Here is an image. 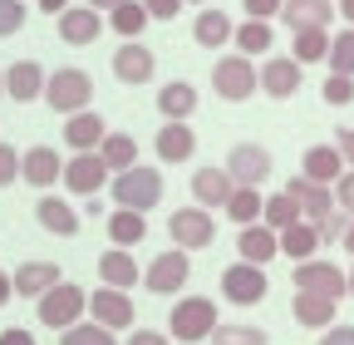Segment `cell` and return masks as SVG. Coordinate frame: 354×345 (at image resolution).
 Returning <instances> with one entry per match:
<instances>
[{
	"mask_svg": "<svg viewBox=\"0 0 354 345\" xmlns=\"http://www.w3.org/2000/svg\"><path fill=\"white\" fill-rule=\"evenodd\" d=\"M109 237H113L123 251H128L133 242H143V237H148V222H143V212H123V207H118L113 218H109Z\"/></svg>",
	"mask_w": 354,
	"mask_h": 345,
	"instance_id": "obj_36",
	"label": "cell"
},
{
	"mask_svg": "<svg viewBox=\"0 0 354 345\" xmlns=\"http://www.w3.org/2000/svg\"><path fill=\"white\" fill-rule=\"evenodd\" d=\"M35 222L50 232V237H74V232H79V212H74L64 197H39V202H35Z\"/></svg>",
	"mask_w": 354,
	"mask_h": 345,
	"instance_id": "obj_20",
	"label": "cell"
},
{
	"mask_svg": "<svg viewBox=\"0 0 354 345\" xmlns=\"http://www.w3.org/2000/svg\"><path fill=\"white\" fill-rule=\"evenodd\" d=\"M0 345H35V335L15 326V330H6V335H0Z\"/></svg>",
	"mask_w": 354,
	"mask_h": 345,
	"instance_id": "obj_52",
	"label": "cell"
},
{
	"mask_svg": "<svg viewBox=\"0 0 354 345\" xmlns=\"http://www.w3.org/2000/svg\"><path fill=\"white\" fill-rule=\"evenodd\" d=\"M290 222H300V207H295L286 193H276V197H266V202H261V227L281 232V227H290Z\"/></svg>",
	"mask_w": 354,
	"mask_h": 345,
	"instance_id": "obj_37",
	"label": "cell"
},
{
	"mask_svg": "<svg viewBox=\"0 0 354 345\" xmlns=\"http://www.w3.org/2000/svg\"><path fill=\"white\" fill-rule=\"evenodd\" d=\"M266 291H271V281H266V267L236 262V267L221 272V296H227L232 306H256V301H266Z\"/></svg>",
	"mask_w": 354,
	"mask_h": 345,
	"instance_id": "obj_6",
	"label": "cell"
},
{
	"mask_svg": "<svg viewBox=\"0 0 354 345\" xmlns=\"http://www.w3.org/2000/svg\"><path fill=\"white\" fill-rule=\"evenodd\" d=\"M320 94H325V104H335V109H344V104L354 99V79H344V74H330Z\"/></svg>",
	"mask_w": 354,
	"mask_h": 345,
	"instance_id": "obj_43",
	"label": "cell"
},
{
	"mask_svg": "<svg viewBox=\"0 0 354 345\" xmlns=\"http://www.w3.org/2000/svg\"><path fill=\"white\" fill-rule=\"evenodd\" d=\"M143 10H148V20H172L183 10V0H143Z\"/></svg>",
	"mask_w": 354,
	"mask_h": 345,
	"instance_id": "obj_46",
	"label": "cell"
},
{
	"mask_svg": "<svg viewBox=\"0 0 354 345\" xmlns=\"http://www.w3.org/2000/svg\"><path fill=\"white\" fill-rule=\"evenodd\" d=\"M128 345H167V335H162V330H133Z\"/></svg>",
	"mask_w": 354,
	"mask_h": 345,
	"instance_id": "obj_51",
	"label": "cell"
},
{
	"mask_svg": "<svg viewBox=\"0 0 354 345\" xmlns=\"http://www.w3.org/2000/svg\"><path fill=\"white\" fill-rule=\"evenodd\" d=\"M236 251H241V262H251V267H266L271 256H281V247H276V232H271V227H261V222L241 227V237H236Z\"/></svg>",
	"mask_w": 354,
	"mask_h": 345,
	"instance_id": "obj_24",
	"label": "cell"
},
{
	"mask_svg": "<svg viewBox=\"0 0 354 345\" xmlns=\"http://www.w3.org/2000/svg\"><path fill=\"white\" fill-rule=\"evenodd\" d=\"M64 143L74 148V153H94L99 143H104V118L99 114H69V123H64Z\"/></svg>",
	"mask_w": 354,
	"mask_h": 345,
	"instance_id": "obj_25",
	"label": "cell"
},
{
	"mask_svg": "<svg viewBox=\"0 0 354 345\" xmlns=\"http://www.w3.org/2000/svg\"><path fill=\"white\" fill-rule=\"evenodd\" d=\"M241 6H246L251 20H271V15H281V0H241Z\"/></svg>",
	"mask_w": 354,
	"mask_h": 345,
	"instance_id": "obj_47",
	"label": "cell"
},
{
	"mask_svg": "<svg viewBox=\"0 0 354 345\" xmlns=\"http://www.w3.org/2000/svg\"><path fill=\"white\" fill-rule=\"evenodd\" d=\"M39 10H50V15H55V20H59V15H64V10H69V0H39Z\"/></svg>",
	"mask_w": 354,
	"mask_h": 345,
	"instance_id": "obj_53",
	"label": "cell"
},
{
	"mask_svg": "<svg viewBox=\"0 0 354 345\" xmlns=\"http://www.w3.org/2000/svg\"><path fill=\"white\" fill-rule=\"evenodd\" d=\"M339 242H344V247H349V251H354V222H349V232H344V237H339Z\"/></svg>",
	"mask_w": 354,
	"mask_h": 345,
	"instance_id": "obj_57",
	"label": "cell"
},
{
	"mask_svg": "<svg viewBox=\"0 0 354 345\" xmlns=\"http://www.w3.org/2000/svg\"><path fill=\"white\" fill-rule=\"evenodd\" d=\"M256 89H266L271 99H290L300 89V64L295 60H266V69L256 74Z\"/></svg>",
	"mask_w": 354,
	"mask_h": 345,
	"instance_id": "obj_19",
	"label": "cell"
},
{
	"mask_svg": "<svg viewBox=\"0 0 354 345\" xmlns=\"http://www.w3.org/2000/svg\"><path fill=\"white\" fill-rule=\"evenodd\" d=\"M20 6H25V0H20Z\"/></svg>",
	"mask_w": 354,
	"mask_h": 345,
	"instance_id": "obj_61",
	"label": "cell"
},
{
	"mask_svg": "<svg viewBox=\"0 0 354 345\" xmlns=\"http://www.w3.org/2000/svg\"><path fill=\"white\" fill-rule=\"evenodd\" d=\"M84 311L94 316V326H104V330H128L133 326V301H128V291H113V286H99L94 296H88Z\"/></svg>",
	"mask_w": 354,
	"mask_h": 345,
	"instance_id": "obj_10",
	"label": "cell"
},
{
	"mask_svg": "<svg viewBox=\"0 0 354 345\" xmlns=\"http://www.w3.org/2000/svg\"><path fill=\"white\" fill-rule=\"evenodd\" d=\"M104 158L99 153H74V163H64V172H59V178H64V188L69 193H79V197H88V193H99L104 188Z\"/></svg>",
	"mask_w": 354,
	"mask_h": 345,
	"instance_id": "obj_12",
	"label": "cell"
},
{
	"mask_svg": "<svg viewBox=\"0 0 354 345\" xmlns=\"http://www.w3.org/2000/svg\"><path fill=\"white\" fill-rule=\"evenodd\" d=\"M104 153V168H113V172H128L133 163H138V143H133L128 134H104V143H99Z\"/></svg>",
	"mask_w": 354,
	"mask_h": 345,
	"instance_id": "obj_34",
	"label": "cell"
},
{
	"mask_svg": "<svg viewBox=\"0 0 354 345\" xmlns=\"http://www.w3.org/2000/svg\"><path fill=\"white\" fill-rule=\"evenodd\" d=\"M172 335L183 340V345H197V340H207L221 321H216V301H207V296H183L172 306Z\"/></svg>",
	"mask_w": 354,
	"mask_h": 345,
	"instance_id": "obj_3",
	"label": "cell"
},
{
	"mask_svg": "<svg viewBox=\"0 0 354 345\" xmlns=\"http://www.w3.org/2000/svg\"><path fill=\"white\" fill-rule=\"evenodd\" d=\"M59 172H64V158L55 153V148H30L25 158H20V178L30 183V188H50V183H59Z\"/></svg>",
	"mask_w": 354,
	"mask_h": 345,
	"instance_id": "obj_16",
	"label": "cell"
},
{
	"mask_svg": "<svg viewBox=\"0 0 354 345\" xmlns=\"http://www.w3.org/2000/svg\"><path fill=\"white\" fill-rule=\"evenodd\" d=\"M339 153H335V143H315L305 153V163H300V178H310V183H320V188H330V183H339Z\"/></svg>",
	"mask_w": 354,
	"mask_h": 345,
	"instance_id": "obj_27",
	"label": "cell"
},
{
	"mask_svg": "<svg viewBox=\"0 0 354 345\" xmlns=\"http://www.w3.org/2000/svg\"><path fill=\"white\" fill-rule=\"evenodd\" d=\"M158 109H162V118H167V123H187V118H192V109H197V89L177 79V84H167V89L158 94Z\"/></svg>",
	"mask_w": 354,
	"mask_h": 345,
	"instance_id": "obj_29",
	"label": "cell"
},
{
	"mask_svg": "<svg viewBox=\"0 0 354 345\" xmlns=\"http://www.w3.org/2000/svg\"><path fill=\"white\" fill-rule=\"evenodd\" d=\"M167 232H172L177 251H202V247H212L216 222H212V212H202V207H183V212L167 218Z\"/></svg>",
	"mask_w": 354,
	"mask_h": 345,
	"instance_id": "obj_7",
	"label": "cell"
},
{
	"mask_svg": "<svg viewBox=\"0 0 354 345\" xmlns=\"http://www.w3.org/2000/svg\"><path fill=\"white\" fill-rule=\"evenodd\" d=\"M290 311H295V321H300L305 330H325V326L335 321V301H325V296H305V291H295V301H290Z\"/></svg>",
	"mask_w": 354,
	"mask_h": 345,
	"instance_id": "obj_30",
	"label": "cell"
},
{
	"mask_svg": "<svg viewBox=\"0 0 354 345\" xmlns=\"http://www.w3.org/2000/svg\"><path fill=\"white\" fill-rule=\"evenodd\" d=\"M153 69H158V60H153L148 45H118V55H113V74H118L123 84H148Z\"/></svg>",
	"mask_w": 354,
	"mask_h": 345,
	"instance_id": "obj_21",
	"label": "cell"
},
{
	"mask_svg": "<svg viewBox=\"0 0 354 345\" xmlns=\"http://www.w3.org/2000/svg\"><path fill=\"white\" fill-rule=\"evenodd\" d=\"M232 193H236V183L227 178V168H197L192 172V197L202 202V212L207 207H227Z\"/></svg>",
	"mask_w": 354,
	"mask_h": 345,
	"instance_id": "obj_17",
	"label": "cell"
},
{
	"mask_svg": "<svg viewBox=\"0 0 354 345\" xmlns=\"http://www.w3.org/2000/svg\"><path fill=\"white\" fill-rule=\"evenodd\" d=\"M344 291H349V296H354V272H349V276H344Z\"/></svg>",
	"mask_w": 354,
	"mask_h": 345,
	"instance_id": "obj_58",
	"label": "cell"
},
{
	"mask_svg": "<svg viewBox=\"0 0 354 345\" xmlns=\"http://www.w3.org/2000/svg\"><path fill=\"white\" fill-rule=\"evenodd\" d=\"M330 69L335 74H344V79H354V30H339V39H330Z\"/></svg>",
	"mask_w": 354,
	"mask_h": 345,
	"instance_id": "obj_40",
	"label": "cell"
},
{
	"mask_svg": "<svg viewBox=\"0 0 354 345\" xmlns=\"http://www.w3.org/2000/svg\"><path fill=\"white\" fill-rule=\"evenodd\" d=\"M349 222H354V218H349V212H339V207H330V212H325V218L315 222V237H320V247H325V242H339V237L349 232Z\"/></svg>",
	"mask_w": 354,
	"mask_h": 345,
	"instance_id": "obj_42",
	"label": "cell"
},
{
	"mask_svg": "<svg viewBox=\"0 0 354 345\" xmlns=\"http://www.w3.org/2000/svg\"><path fill=\"white\" fill-rule=\"evenodd\" d=\"M99 30H104V15L88 10V6H69L59 15V39H64V45H94Z\"/></svg>",
	"mask_w": 354,
	"mask_h": 345,
	"instance_id": "obj_14",
	"label": "cell"
},
{
	"mask_svg": "<svg viewBox=\"0 0 354 345\" xmlns=\"http://www.w3.org/2000/svg\"><path fill=\"white\" fill-rule=\"evenodd\" d=\"M207 340L212 345H271V335L256 330V326H216Z\"/></svg>",
	"mask_w": 354,
	"mask_h": 345,
	"instance_id": "obj_39",
	"label": "cell"
},
{
	"mask_svg": "<svg viewBox=\"0 0 354 345\" xmlns=\"http://www.w3.org/2000/svg\"><path fill=\"white\" fill-rule=\"evenodd\" d=\"M339 15H344V20H354V0H339Z\"/></svg>",
	"mask_w": 354,
	"mask_h": 345,
	"instance_id": "obj_55",
	"label": "cell"
},
{
	"mask_svg": "<svg viewBox=\"0 0 354 345\" xmlns=\"http://www.w3.org/2000/svg\"><path fill=\"white\" fill-rule=\"evenodd\" d=\"M276 247L281 256H290V262H315V251H320V237H315V222H290L276 232Z\"/></svg>",
	"mask_w": 354,
	"mask_h": 345,
	"instance_id": "obj_23",
	"label": "cell"
},
{
	"mask_svg": "<svg viewBox=\"0 0 354 345\" xmlns=\"http://www.w3.org/2000/svg\"><path fill=\"white\" fill-rule=\"evenodd\" d=\"M212 89L227 99V104H246V99L256 94V64L241 60V55L216 60V69H212Z\"/></svg>",
	"mask_w": 354,
	"mask_h": 345,
	"instance_id": "obj_5",
	"label": "cell"
},
{
	"mask_svg": "<svg viewBox=\"0 0 354 345\" xmlns=\"http://www.w3.org/2000/svg\"><path fill=\"white\" fill-rule=\"evenodd\" d=\"M261 188H236L232 197H227V207H221V212H227V218L236 222V227H251V222H261Z\"/></svg>",
	"mask_w": 354,
	"mask_h": 345,
	"instance_id": "obj_32",
	"label": "cell"
},
{
	"mask_svg": "<svg viewBox=\"0 0 354 345\" xmlns=\"http://www.w3.org/2000/svg\"><path fill=\"white\" fill-rule=\"evenodd\" d=\"M15 178H20V153L10 143H0V188H10Z\"/></svg>",
	"mask_w": 354,
	"mask_h": 345,
	"instance_id": "obj_45",
	"label": "cell"
},
{
	"mask_svg": "<svg viewBox=\"0 0 354 345\" xmlns=\"http://www.w3.org/2000/svg\"><path fill=\"white\" fill-rule=\"evenodd\" d=\"M197 153V134L187 123H162L158 128V158L162 163H187Z\"/></svg>",
	"mask_w": 354,
	"mask_h": 345,
	"instance_id": "obj_26",
	"label": "cell"
},
{
	"mask_svg": "<svg viewBox=\"0 0 354 345\" xmlns=\"http://www.w3.org/2000/svg\"><path fill=\"white\" fill-rule=\"evenodd\" d=\"M320 345H354V326H330L320 335Z\"/></svg>",
	"mask_w": 354,
	"mask_h": 345,
	"instance_id": "obj_49",
	"label": "cell"
},
{
	"mask_svg": "<svg viewBox=\"0 0 354 345\" xmlns=\"http://www.w3.org/2000/svg\"><path fill=\"white\" fill-rule=\"evenodd\" d=\"M6 94H10L15 104H35V99L44 94V69H39L35 60L10 64V69H6Z\"/></svg>",
	"mask_w": 354,
	"mask_h": 345,
	"instance_id": "obj_22",
	"label": "cell"
},
{
	"mask_svg": "<svg viewBox=\"0 0 354 345\" xmlns=\"http://www.w3.org/2000/svg\"><path fill=\"white\" fill-rule=\"evenodd\" d=\"M94 6H104V10H113V6H123V0H88V10H94Z\"/></svg>",
	"mask_w": 354,
	"mask_h": 345,
	"instance_id": "obj_56",
	"label": "cell"
},
{
	"mask_svg": "<svg viewBox=\"0 0 354 345\" xmlns=\"http://www.w3.org/2000/svg\"><path fill=\"white\" fill-rule=\"evenodd\" d=\"M232 39L241 45V60H251V55H266V50L276 45V35H271V25H266V20H246L241 30H232Z\"/></svg>",
	"mask_w": 354,
	"mask_h": 345,
	"instance_id": "obj_35",
	"label": "cell"
},
{
	"mask_svg": "<svg viewBox=\"0 0 354 345\" xmlns=\"http://www.w3.org/2000/svg\"><path fill=\"white\" fill-rule=\"evenodd\" d=\"M335 202H339V212H349V218H354V172H344V178H339Z\"/></svg>",
	"mask_w": 354,
	"mask_h": 345,
	"instance_id": "obj_48",
	"label": "cell"
},
{
	"mask_svg": "<svg viewBox=\"0 0 354 345\" xmlns=\"http://www.w3.org/2000/svg\"><path fill=\"white\" fill-rule=\"evenodd\" d=\"M0 89H6V69H0Z\"/></svg>",
	"mask_w": 354,
	"mask_h": 345,
	"instance_id": "obj_59",
	"label": "cell"
},
{
	"mask_svg": "<svg viewBox=\"0 0 354 345\" xmlns=\"http://www.w3.org/2000/svg\"><path fill=\"white\" fill-rule=\"evenodd\" d=\"M39 99L55 114H84L88 99H94V79L84 69H55V74H44V94Z\"/></svg>",
	"mask_w": 354,
	"mask_h": 345,
	"instance_id": "obj_2",
	"label": "cell"
},
{
	"mask_svg": "<svg viewBox=\"0 0 354 345\" xmlns=\"http://www.w3.org/2000/svg\"><path fill=\"white\" fill-rule=\"evenodd\" d=\"M330 55V35L325 30H295V64H315Z\"/></svg>",
	"mask_w": 354,
	"mask_h": 345,
	"instance_id": "obj_38",
	"label": "cell"
},
{
	"mask_svg": "<svg viewBox=\"0 0 354 345\" xmlns=\"http://www.w3.org/2000/svg\"><path fill=\"white\" fill-rule=\"evenodd\" d=\"M109 25H113V35H123V39H138L143 25H148L143 0H123V6H113V10H109Z\"/></svg>",
	"mask_w": 354,
	"mask_h": 345,
	"instance_id": "obj_33",
	"label": "cell"
},
{
	"mask_svg": "<svg viewBox=\"0 0 354 345\" xmlns=\"http://www.w3.org/2000/svg\"><path fill=\"white\" fill-rule=\"evenodd\" d=\"M64 281V272L55 267V262H20V272L10 276V286H15V296H44L50 286H59Z\"/></svg>",
	"mask_w": 354,
	"mask_h": 345,
	"instance_id": "obj_18",
	"label": "cell"
},
{
	"mask_svg": "<svg viewBox=\"0 0 354 345\" xmlns=\"http://www.w3.org/2000/svg\"><path fill=\"white\" fill-rule=\"evenodd\" d=\"M10 296H15V286H10V276H6V272H0V306H6Z\"/></svg>",
	"mask_w": 354,
	"mask_h": 345,
	"instance_id": "obj_54",
	"label": "cell"
},
{
	"mask_svg": "<svg viewBox=\"0 0 354 345\" xmlns=\"http://www.w3.org/2000/svg\"><path fill=\"white\" fill-rule=\"evenodd\" d=\"M281 20L290 30H330L335 0H281Z\"/></svg>",
	"mask_w": 354,
	"mask_h": 345,
	"instance_id": "obj_13",
	"label": "cell"
},
{
	"mask_svg": "<svg viewBox=\"0 0 354 345\" xmlns=\"http://www.w3.org/2000/svg\"><path fill=\"white\" fill-rule=\"evenodd\" d=\"M20 25H25V6H20V0H0V39L15 35Z\"/></svg>",
	"mask_w": 354,
	"mask_h": 345,
	"instance_id": "obj_44",
	"label": "cell"
},
{
	"mask_svg": "<svg viewBox=\"0 0 354 345\" xmlns=\"http://www.w3.org/2000/svg\"><path fill=\"white\" fill-rule=\"evenodd\" d=\"M232 30H236V25L221 15V10H202V15H197V25H192L197 45H207V50H221V45L232 39Z\"/></svg>",
	"mask_w": 354,
	"mask_h": 345,
	"instance_id": "obj_31",
	"label": "cell"
},
{
	"mask_svg": "<svg viewBox=\"0 0 354 345\" xmlns=\"http://www.w3.org/2000/svg\"><path fill=\"white\" fill-rule=\"evenodd\" d=\"M113 202H118L123 212H153V207L162 202V172L133 163L128 172H118V178H113Z\"/></svg>",
	"mask_w": 354,
	"mask_h": 345,
	"instance_id": "obj_1",
	"label": "cell"
},
{
	"mask_svg": "<svg viewBox=\"0 0 354 345\" xmlns=\"http://www.w3.org/2000/svg\"><path fill=\"white\" fill-rule=\"evenodd\" d=\"M227 178L236 188H261L266 178H271V153H266L261 143H236L227 153Z\"/></svg>",
	"mask_w": 354,
	"mask_h": 345,
	"instance_id": "obj_8",
	"label": "cell"
},
{
	"mask_svg": "<svg viewBox=\"0 0 354 345\" xmlns=\"http://www.w3.org/2000/svg\"><path fill=\"white\" fill-rule=\"evenodd\" d=\"M286 197H290V202L305 212L310 222H320L325 212L335 207V193H330V188H320V183H310V178H300V172H295L290 183H286Z\"/></svg>",
	"mask_w": 354,
	"mask_h": 345,
	"instance_id": "obj_15",
	"label": "cell"
},
{
	"mask_svg": "<svg viewBox=\"0 0 354 345\" xmlns=\"http://www.w3.org/2000/svg\"><path fill=\"white\" fill-rule=\"evenodd\" d=\"M59 335H64L59 345H118L113 330H104V326H84V321L69 326V330H59Z\"/></svg>",
	"mask_w": 354,
	"mask_h": 345,
	"instance_id": "obj_41",
	"label": "cell"
},
{
	"mask_svg": "<svg viewBox=\"0 0 354 345\" xmlns=\"http://www.w3.org/2000/svg\"><path fill=\"white\" fill-rule=\"evenodd\" d=\"M84 306H88L84 286H74V281H59V286H50V291L39 296V321L50 326V330H69V326H79Z\"/></svg>",
	"mask_w": 354,
	"mask_h": 345,
	"instance_id": "obj_4",
	"label": "cell"
},
{
	"mask_svg": "<svg viewBox=\"0 0 354 345\" xmlns=\"http://www.w3.org/2000/svg\"><path fill=\"white\" fill-rule=\"evenodd\" d=\"M192 6H202V0H192Z\"/></svg>",
	"mask_w": 354,
	"mask_h": 345,
	"instance_id": "obj_60",
	"label": "cell"
},
{
	"mask_svg": "<svg viewBox=\"0 0 354 345\" xmlns=\"http://www.w3.org/2000/svg\"><path fill=\"white\" fill-rule=\"evenodd\" d=\"M295 291L339 301V296H344V272L330 267V262H295Z\"/></svg>",
	"mask_w": 354,
	"mask_h": 345,
	"instance_id": "obj_11",
	"label": "cell"
},
{
	"mask_svg": "<svg viewBox=\"0 0 354 345\" xmlns=\"http://www.w3.org/2000/svg\"><path fill=\"white\" fill-rule=\"evenodd\" d=\"M148 291H158V296H172V291H183V281H192V262H187V251H162V256H153L148 262Z\"/></svg>",
	"mask_w": 354,
	"mask_h": 345,
	"instance_id": "obj_9",
	"label": "cell"
},
{
	"mask_svg": "<svg viewBox=\"0 0 354 345\" xmlns=\"http://www.w3.org/2000/svg\"><path fill=\"white\" fill-rule=\"evenodd\" d=\"M335 153H339L344 163H354V128H339V143H335Z\"/></svg>",
	"mask_w": 354,
	"mask_h": 345,
	"instance_id": "obj_50",
	"label": "cell"
},
{
	"mask_svg": "<svg viewBox=\"0 0 354 345\" xmlns=\"http://www.w3.org/2000/svg\"><path fill=\"white\" fill-rule=\"evenodd\" d=\"M138 276H143V272H138V262H133V256H128L123 247L99 256V281H104V286H113V291H128V286L138 281Z\"/></svg>",
	"mask_w": 354,
	"mask_h": 345,
	"instance_id": "obj_28",
	"label": "cell"
}]
</instances>
